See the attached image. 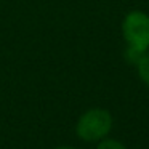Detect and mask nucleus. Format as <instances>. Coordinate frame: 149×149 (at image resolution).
<instances>
[{
    "label": "nucleus",
    "mask_w": 149,
    "mask_h": 149,
    "mask_svg": "<svg viewBox=\"0 0 149 149\" xmlns=\"http://www.w3.org/2000/svg\"><path fill=\"white\" fill-rule=\"evenodd\" d=\"M96 149H127V146L119 139L106 136V138H103L101 141L96 143Z\"/></svg>",
    "instance_id": "obj_4"
},
{
    "label": "nucleus",
    "mask_w": 149,
    "mask_h": 149,
    "mask_svg": "<svg viewBox=\"0 0 149 149\" xmlns=\"http://www.w3.org/2000/svg\"><path fill=\"white\" fill-rule=\"evenodd\" d=\"M55 149H77V148H72V146H59V148H55Z\"/></svg>",
    "instance_id": "obj_5"
},
{
    "label": "nucleus",
    "mask_w": 149,
    "mask_h": 149,
    "mask_svg": "<svg viewBox=\"0 0 149 149\" xmlns=\"http://www.w3.org/2000/svg\"><path fill=\"white\" fill-rule=\"evenodd\" d=\"M122 37L125 40V59L135 66L138 58L149 52V15L133 10L123 16Z\"/></svg>",
    "instance_id": "obj_1"
},
{
    "label": "nucleus",
    "mask_w": 149,
    "mask_h": 149,
    "mask_svg": "<svg viewBox=\"0 0 149 149\" xmlns=\"http://www.w3.org/2000/svg\"><path fill=\"white\" fill-rule=\"evenodd\" d=\"M136 68V74H138L139 80L149 87V52H146L144 55H141L138 58V61L135 63Z\"/></svg>",
    "instance_id": "obj_3"
},
{
    "label": "nucleus",
    "mask_w": 149,
    "mask_h": 149,
    "mask_svg": "<svg viewBox=\"0 0 149 149\" xmlns=\"http://www.w3.org/2000/svg\"><path fill=\"white\" fill-rule=\"evenodd\" d=\"M112 114L103 107L87 109L75 123V135L85 143H98L109 136L112 130Z\"/></svg>",
    "instance_id": "obj_2"
}]
</instances>
